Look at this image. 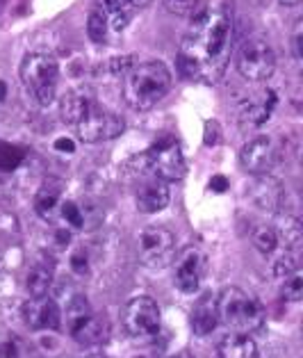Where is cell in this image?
<instances>
[{
	"instance_id": "cell-1",
	"label": "cell",
	"mask_w": 303,
	"mask_h": 358,
	"mask_svg": "<svg viewBox=\"0 0 303 358\" xmlns=\"http://www.w3.org/2000/svg\"><path fill=\"white\" fill-rule=\"evenodd\" d=\"M232 55V14L226 5H203L178 50V71L187 80L214 85L226 73Z\"/></svg>"
},
{
	"instance_id": "cell-2",
	"label": "cell",
	"mask_w": 303,
	"mask_h": 358,
	"mask_svg": "<svg viewBox=\"0 0 303 358\" xmlns=\"http://www.w3.org/2000/svg\"><path fill=\"white\" fill-rule=\"evenodd\" d=\"M173 76L169 66L160 59L135 62L124 76V101L137 112H149L169 94Z\"/></svg>"
},
{
	"instance_id": "cell-3",
	"label": "cell",
	"mask_w": 303,
	"mask_h": 358,
	"mask_svg": "<svg viewBox=\"0 0 303 358\" xmlns=\"http://www.w3.org/2000/svg\"><path fill=\"white\" fill-rule=\"evenodd\" d=\"M219 324L237 334H258L265 327V308L251 292L237 285H228L216 294Z\"/></svg>"
},
{
	"instance_id": "cell-4",
	"label": "cell",
	"mask_w": 303,
	"mask_h": 358,
	"mask_svg": "<svg viewBox=\"0 0 303 358\" xmlns=\"http://www.w3.org/2000/svg\"><path fill=\"white\" fill-rule=\"evenodd\" d=\"M66 327L77 345L82 347H98L105 345L110 338V322L105 315H101L91 308L89 299L80 292H73L66 299Z\"/></svg>"
},
{
	"instance_id": "cell-5",
	"label": "cell",
	"mask_w": 303,
	"mask_h": 358,
	"mask_svg": "<svg viewBox=\"0 0 303 358\" xmlns=\"http://www.w3.org/2000/svg\"><path fill=\"white\" fill-rule=\"evenodd\" d=\"M21 83L41 108L53 106L57 99L59 64L50 53H28L19 69Z\"/></svg>"
},
{
	"instance_id": "cell-6",
	"label": "cell",
	"mask_w": 303,
	"mask_h": 358,
	"mask_svg": "<svg viewBox=\"0 0 303 358\" xmlns=\"http://www.w3.org/2000/svg\"><path fill=\"white\" fill-rule=\"evenodd\" d=\"M239 76L249 83H267L276 71V53L265 37H249L242 41L235 55Z\"/></svg>"
},
{
	"instance_id": "cell-7",
	"label": "cell",
	"mask_w": 303,
	"mask_h": 358,
	"mask_svg": "<svg viewBox=\"0 0 303 358\" xmlns=\"http://www.w3.org/2000/svg\"><path fill=\"white\" fill-rule=\"evenodd\" d=\"M121 322H124L126 334L135 343H151V340L160 336L162 329L160 306L151 296H135L124 306Z\"/></svg>"
},
{
	"instance_id": "cell-8",
	"label": "cell",
	"mask_w": 303,
	"mask_h": 358,
	"mask_svg": "<svg viewBox=\"0 0 303 358\" xmlns=\"http://www.w3.org/2000/svg\"><path fill=\"white\" fill-rule=\"evenodd\" d=\"M144 155H146V164H149V171L153 176H158L167 182H176L185 178L187 162H185L183 148H180L178 139L173 135L158 137Z\"/></svg>"
},
{
	"instance_id": "cell-9",
	"label": "cell",
	"mask_w": 303,
	"mask_h": 358,
	"mask_svg": "<svg viewBox=\"0 0 303 358\" xmlns=\"http://www.w3.org/2000/svg\"><path fill=\"white\" fill-rule=\"evenodd\" d=\"M137 258L149 269H164L176 258V235L167 226H146L137 233Z\"/></svg>"
},
{
	"instance_id": "cell-10",
	"label": "cell",
	"mask_w": 303,
	"mask_h": 358,
	"mask_svg": "<svg viewBox=\"0 0 303 358\" xmlns=\"http://www.w3.org/2000/svg\"><path fill=\"white\" fill-rule=\"evenodd\" d=\"M77 133V139H82L84 144H103L110 139H117L119 135H124L126 121L117 112L108 110L105 106L96 103L87 115L73 126Z\"/></svg>"
},
{
	"instance_id": "cell-11",
	"label": "cell",
	"mask_w": 303,
	"mask_h": 358,
	"mask_svg": "<svg viewBox=\"0 0 303 358\" xmlns=\"http://www.w3.org/2000/svg\"><path fill=\"white\" fill-rule=\"evenodd\" d=\"M171 265H173V285L183 294L198 292L207 267L205 253L198 247H194V244H189V247H185L173 258Z\"/></svg>"
},
{
	"instance_id": "cell-12",
	"label": "cell",
	"mask_w": 303,
	"mask_h": 358,
	"mask_svg": "<svg viewBox=\"0 0 303 358\" xmlns=\"http://www.w3.org/2000/svg\"><path fill=\"white\" fill-rule=\"evenodd\" d=\"M21 317L32 331H59L62 327V308L55 296H30L21 306Z\"/></svg>"
},
{
	"instance_id": "cell-13",
	"label": "cell",
	"mask_w": 303,
	"mask_h": 358,
	"mask_svg": "<svg viewBox=\"0 0 303 358\" xmlns=\"http://www.w3.org/2000/svg\"><path fill=\"white\" fill-rule=\"evenodd\" d=\"M239 162L249 173H272V169L279 162V148H276L274 137L269 135H256L253 139L242 146Z\"/></svg>"
},
{
	"instance_id": "cell-14",
	"label": "cell",
	"mask_w": 303,
	"mask_h": 358,
	"mask_svg": "<svg viewBox=\"0 0 303 358\" xmlns=\"http://www.w3.org/2000/svg\"><path fill=\"white\" fill-rule=\"evenodd\" d=\"M249 199L253 206L265 213H281L285 210V201H288V189L283 182L272 176V173H258L249 185Z\"/></svg>"
},
{
	"instance_id": "cell-15",
	"label": "cell",
	"mask_w": 303,
	"mask_h": 358,
	"mask_svg": "<svg viewBox=\"0 0 303 358\" xmlns=\"http://www.w3.org/2000/svg\"><path fill=\"white\" fill-rule=\"evenodd\" d=\"M276 106H279V96L274 90H265L258 96H249L242 99L237 106V117L242 121V126L246 128H260L272 119Z\"/></svg>"
},
{
	"instance_id": "cell-16",
	"label": "cell",
	"mask_w": 303,
	"mask_h": 358,
	"mask_svg": "<svg viewBox=\"0 0 303 358\" xmlns=\"http://www.w3.org/2000/svg\"><path fill=\"white\" fill-rule=\"evenodd\" d=\"M169 201H171L169 182L153 176V173H151V178H146L142 185L137 187V194H135V206L142 215L162 213L164 208L169 206Z\"/></svg>"
},
{
	"instance_id": "cell-17",
	"label": "cell",
	"mask_w": 303,
	"mask_h": 358,
	"mask_svg": "<svg viewBox=\"0 0 303 358\" xmlns=\"http://www.w3.org/2000/svg\"><path fill=\"white\" fill-rule=\"evenodd\" d=\"M96 103H98L96 94L89 87H75V90H68L62 96V101H59V115H62L64 124L73 128Z\"/></svg>"
},
{
	"instance_id": "cell-18",
	"label": "cell",
	"mask_w": 303,
	"mask_h": 358,
	"mask_svg": "<svg viewBox=\"0 0 303 358\" xmlns=\"http://www.w3.org/2000/svg\"><path fill=\"white\" fill-rule=\"evenodd\" d=\"M194 336L205 338L219 327V310H216V294L205 292L203 296H198V301L192 308V317H189Z\"/></svg>"
},
{
	"instance_id": "cell-19",
	"label": "cell",
	"mask_w": 303,
	"mask_h": 358,
	"mask_svg": "<svg viewBox=\"0 0 303 358\" xmlns=\"http://www.w3.org/2000/svg\"><path fill=\"white\" fill-rule=\"evenodd\" d=\"M274 231L279 238V247L285 251H301L303 244V226L297 215L290 210H281L274 215Z\"/></svg>"
},
{
	"instance_id": "cell-20",
	"label": "cell",
	"mask_w": 303,
	"mask_h": 358,
	"mask_svg": "<svg viewBox=\"0 0 303 358\" xmlns=\"http://www.w3.org/2000/svg\"><path fill=\"white\" fill-rule=\"evenodd\" d=\"M64 182L57 178H46L34 196V213H37L43 222H53L57 217L59 203H62Z\"/></svg>"
},
{
	"instance_id": "cell-21",
	"label": "cell",
	"mask_w": 303,
	"mask_h": 358,
	"mask_svg": "<svg viewBox=\"0 0 303 358\" xmlns=\"http://www.w3.org/2000/svg\"><path fill=\"white\" fill-rule=\"evenodd\" d=\"M55 281V260L41 256L37 263L28 269L25 276V290L30 296H46Z\"/></svg>"
},
{
	"instance_id": "cell-22",
	"label": "cell",
	"mask_w": 303,
	"mask_h": 358,
	"mask_svg": "<svg viewBox=\"0 0 303 358\" xmlns=\"http://www.w3.org/2000/svg\"><path fill=\"white\" fill-rule=\"evenodd\" d=\"M216 354H219V358H258V345L249 334L232 331V334L221 338Z\"/></svg>"
},
{
	"instance_id": "cell-23",
	"label": "cell",
	"mask_w": 303,
	"mask_h": 358,
	"mask_svg": "<svg viewBox=\"0 0 303 358\" xmlns=\"http://www.w3.org/2000/svg\"><path fill=\"white\" fill-rule=\"evenodd\" d=\"M101 10L105 14L112 32H124L133 21L137 7L130 0H101Z\"/></svg>"
},
{
	"instance_id": "cell-24",
	"label": "cell",
	"mask_w": 303,
	"mask_h": 358,
	"mask_svg": "<svg viewBox=\"0 0 303 358\" xmlns=\"http://www.w3.org/2000/svg\"><path fill=\"white\" fill-rule=\"evenodd\" d=\"M251 244H253L256 251L263 253V256H274V253L281 249L272 224H256L253 229H251Z\"/></svg>"
},
{
	"instance_id": "cell-25",
	"label": "cell",
	"mask_w": 303,
	"mask_h": 358,
	"mask_svg": "<svg viewBox=\"0 0 303 358\" xmlns=\"http://www.w3.org/2000/svg\"><path fill=\"white\" fill-rule=\"evenodd\" d=\"M108 34H110L108 19L101 7H96V10H91L89 16H87V37H89L94 43H105Z\"/></svg>"
},
{
	"instance_id": "cell-26",
	"label": "cell",
	"mask_w": 303,
	"mask_h": 358,
	"mask_svg": "<svg viewBox=\"0 0 303 358\" xmlns=\"http://www.w3.org/2000/svg\"><path fill=\"white\" fill-rule=\"evenodd\" d=\"M57 215L62 217V222L66 229H71V231H82L84 229V217H82V208L77 201H71V199H66L59 203V210Z\"/></svg>"
},
{
	"instance_id": "cell-27",
	"label": "cell",
	"mask_w": 303,
	"mask_h": 358,
	"mask_svg": "<svg viewBox=\"0 0 303 358\" xmlns=\"http://www.w3.org/2000/svg\"><path fill=\"white\" fill-rule=\"evenodd\" d=\"M279 281H281V296L285 301L297 303V301L303 299V272H301V269L279 278Z\"/></svg>"
},
{
	"instance_id": "cell-28",
	"label": "cell",
	"mask_w": 303,
	"mask_h": 358,
	"mask_svg": "<svg viewBox=\"0 0 303 358\" xmlns=\"http://www.w3.org/2000/svg\"><path fill=\"white\" fill-rule=\"evenodd\" d=\"M274 276L276 278H283L288 276L292 272H297V269H301V263H299V251H281L279 256L274 258Z\"/></svg>"
},
{
	"instance_id": "cell-29",
	"label": "cell",
	"mask_w": 303,
	"mask_h": 358,
	"mask_svg": "<svg viewBox=\"0 0 303 358\" xmlns=\"http://www.w3.org/2000/svg\"><path fill=\"white\" fill-rule=\"evenodd\" d=\"M137 62L135 55H119V57H112L108 59V64H105V71L112 73V76H119V78H124L130 69H133V64Z\"/></svg>"
},
{
	"instance_id": "cell-30",
	"label": "cell",
	"mask_w": 303,
	"mask_h": 358,
	"mask_svg": "<svg viewBox=\"0 0 303 358\" xmlns=\"http://www.w3.org/2000/svg\"><path fill=\"white\" fill-rule=\"evenodd\" d=\"M68 267H71V272L75 276H87V274H89V256H87V251L82 247L75 249L71 256H68Z\"/></svg>"
},
{
	"instance_id": "cell-31",
	"label": "cell",
	"mask_w": 303,
	"mask_h": 358,
	"mask_svg": "<svg viewBox=\"0 0 303 358\" xmlns=\"http://www.w3.org/2000/svg\"><path fill=\"white\" fill-rule=\"evenodd\" d=\"M162 3L176 16H192V12L198 7V0H162Z\"/></svg>"
},
{
	"instance_id": "cell-32",
	"label": "cell",
	"mask_w": 303,
	"mask_h": 358,
	"mask_svg": "<svg viewBox=\"0 0 303 358\" xmlns=\"http://www.w3.org/2000/svg\"><path fill=\"white\" fill-rule=\"evenodd\" d=\"M12 151H14V148L10 144L0 142V169H3V171H10L21 162V158H12Z\"/></svg>"
},
{
	"instance_id": "cell-33",
	"label": "cell",
	"mask_w": 303,
	"mask_h": 358,
	"mask_svg": "<svg viewBox=\"0 0 303 358\" xmlns=\"http://www.w3.org/2000/svg\"><path fill=\"white\" fill-rule=\"evenodd\" d=\"M292 55L297 62H301V57H303V25H301V21H297V25H294V30H292Z\"/></svg>"
},
{
	"instance_id": "cell-34",
	"label": "cell",
	"mask_w": 303,
	"mask_h": 358,
	"mask_svg": "<svg viewBox=\"0 0 303 358\" xmlns=\"http://www.w3.org/2000/svg\"><path fill=\"white\" fill-rule=\"evenodd\" d=\"M219 137H221V128L216 121H207L205 124V135H203V144L205 146H214L216 142H219Z\"/></svg>"
},
{
	"instance_id": "cell-35",
	"label": "cell",
	"mask_w": 303,
	"mask_h": 358,
	"mask_svg": "<svg viewBox=\"0 0 303 358\" xmlns=\"http://www.w3.org/2000/svg\"><path fill=\"white\" fill-rule=\"evenodd\" d=\"M71 240H73V231H71V229H66V226H62V229H57V231H55L53 242H55V247H57V249H66L68 244H71Z\"/></svg>"
},
{
	"instance_id": "cell-36",
	"label": "cell",
	"mask_w": 303,
	"mask_h": 358,
	"mask_svg": "<svg viewBox=\"0 0 303 358\" xmlns=\"http://www.w3.org/2000/svg\"><path fill=\"white\" fill-rule=\"evenodd\" d=\"M210 189L216 192V194H223V192L228 189V178L221 176V173H216V176L210 178Z\"/></svg>"
},
{
	"instance_id": "cell-37",
	"label": "cell",
	"mask_w": 303,
	"mask_h": 358,
	"mask_svg": "<svg viewBox=\"0 0 303 358\" xmlns=\"http://www.w3.org/2000/svg\"><path fill=\"white\" fill-rule=\"evenodd\" d=\"M55 151L73 153L75 151V142H73V139H68V137H59V139H55Z\"/></svg>"
},
{
	"instance_id": "cell-38",
	"label": "cell",
	"mask_w": 303,
	"mask_h": 358,
	"mask_svg": "<svg viewBox=\"0 0 303 358\" xmlns=\"http://www.w3.org/2000/svg\"><path fill=\"white\" fill-rule=\"evenodd\" d=\"M130 3H133V5L137 7V10H144V7H149V5L153 3V0H130Z\"/></svg>"
},
{
	"instance_id": "cell-39",
	"label": "cell",
	"mask_w": 303,
	"mask_h": 358,
	"mask_svg": "<svg viewBox=\"0 0 303 358\" xmlns=\"http://www.w3.org/2000/svg\"><path fill=\"white\" fill-rule=\"evenodd\" d=\"M169 358H196L192 352H178V354H173V356H169Z\"/></svg>"
},
{
	"instance_id": "cell-40",
	"label": "cell",
	"mask_w": 303,
	"mask_h": 358,
	"mask_svg": "<svg viewBox=\"0 0 303 358\" xmlns=\"http://www.w3.org/2000/svg\"><path fill=\"white\" fill-rule=\"evenodd\" d=\"M5 99H7V85L0 80V103H3Z\"/></svg>"
},
{
	"instance_id": "cell-41",
	"label": "cell",
	"mask_w": 303,
	"mask_h": 358,
	"mask_svg": "<svg viewBox=\"0 0 303 358\" xmlns=\"http://www.w3.org/2000/svg\"><path fill=\"white\" fill-rule=\"evenodd\" d=\"M301 0H281V5H285V7H294V5H299Z\"/></svg>"
},
{
	"instance_id": "cell-42",
	"label": "cell",
	"mask_w": 303,
	"mask_h": 358,
	"mask_svg": "<svg viewBox=\"0 0 303 358\" xmlns=\"http://www.w3.org/2000/svg\"><path fill=\"white\" fill-rule=\"evenodd\" d=\"M82 358H108V356H103V354H87Z\"/></svg>"
},
{
	"instance_id": "cell-43",
	"label": "cell",
	"mask_w": 303,
	"mask_h": 358,
	"mask_svg": "<svg viewBox=\"0 0 303 358\" xmlns=\"http://www.w3.org/2000/svg\"><path fill=\"white\" fill-rule=\"evenodd\" d=\"M3 3H5V0H0V10H3Z\"/></svg>"
}]
</instances>
